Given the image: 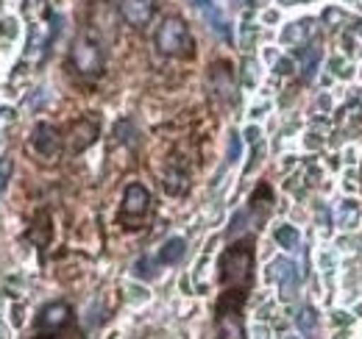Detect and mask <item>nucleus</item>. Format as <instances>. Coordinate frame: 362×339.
Masks as SVG:
<instances>
[{"label": "nucleus", "mask_w": 362, "mask_h": 339, "mask_svg": "<svg viewBox=\"0 0 362 339\" xmlns=\"http://www.w3.org/2000/svg\"><path fill=\"white\" fill-rule=\"evenodd\" d=\"M156 47L165 56L189 59L195 53V40H192V34L181 17H168V20H162V25L156 31Z\"/></svg>", "instance_id": "f257e3e1"}, {"label": "nucleus", "mask_w": 362, "mask_h": 339, "mask_svg": "<svg viewBox=\"0 0 362 339\" xmlns=\"http://www.w3.org/2000/svg\"><path fill=\"white\" fill-rule=\"evenodd\" d=\"M254 270V254L248 245H234L221 258V281L226 287H245Z\"/></svg>", "instance_id": "f03ea898"}, {"label": "nucleus", "mask_w": 362, "mask_h": 339, "mask_svg": "<svg viewBox=\"0 0 362 339\" xmlns=\"http://www.w3.org/2000/svg\"><path fill=\"white\" fill-rule=\"evenodd\" d=\"M70 61L73 67L81 73V76H98L103 70V53L98 42H92L87 37H78L73 42V50H70Z\"/></svg>", "instance_id": "7ed1b4c3"}, {"label": "nucleus", "mask_w": 362, "mask_h": 339, "mask_svg": "<svg viewBox=\"0 0 362 339\" xmlns=\"http://www.w3.org/2000/svg\"><path fill=\"white\" fill-rule=\"evenodd\" d=\"M153 8H156L153 0H120V17L134 28H142L151 23Z\"/></svg>", "instance_id": "20e7f679"}, {"label": "nucleus", "mask_w": 362, "mask_h": 339, "mask_svg": "<svg viewBox=\"0 0 362 339\" xmlns=\"http://www.w3.org/2000/svg\"><path fill=\"white\" fill-rule=\"evenodd\" d=\"M95 139H98V126L92 120H78L76 126L70 128V133H67V148L73 153H81V150L90 148Z\"/></svg>", "instance_id": "39448f33"}, {"label": "nucleus", "mask_w": 362, "mask_h": 339, "mask_svg": "<svg viewBox=\"0 0 362 339\" xmlns=\"http://www.w3.org/2000/svg\"><path fill=\"white\" fill-rule=\"evenodd\" d=\"M117 14H120V8L109 6V0H95L90 11V20L98 31H106L112 37L115 34V25H117Z\"/></svg>", "instance_id": "423d86ee"}, {"label": "nucleus", "mask_w": 362, "mask_h": 339, "mask_svg": "<svg viewBox=\"0 0 362 339\" xmlns=\"http://www.w3.org/2000/svg\"><path fill=\"white\" fill-rule=\"evenodd\" d=\"M151 206V192L142 184H132L123 195V214L126 217H142Z\"/></svg>", "instance_id": "0eeeda50"}, {"label": "nucleus", "mask_w": 362, "mask_h": 339, "mask_svg": "<svg viewBox=\"0 0 362 339\" xmlns=\"http://www.w3.org/2000/svg\"><path fill=\"white\" fill-rule=\"evenodd\" d=\"M315 34V20H296L281 31V44L287 47H304Z\"/></svg>", "instance_id": "6e6552de"}, {"label": "nucleus", "mask_w": 362, "mask_h": 339, "mask_svg": "<svg viewBox=\"0 0 362 339\" xmlns=\"http://www.w3.org/2000/svg\"><path fill=\"white\" fill-rule=\"evenodd\" d=\"M40 328L42 331H59L70 323V306L67 303H47L45 309L40 311Z\"/></svg>", "instance_id": "1a4fd4ad"}, {"label": "nucleus", "mask_w": 362, "mask_h": 339, "mask_svg": "<svg viewBox=\"0 0 362 339\" xmlns=\"http://www.w3.org/2000/svg\"><path fill=\"white\" fill-rule=\"evenodd\" d=\"M209 86L221 100H226V103L234 100V78H231V70L226 64H212L209 67Z\"/></svg>", "instance_id": "9d476101"}, {"label": "nucleus", "mask_w": 362, "mask_h": 339, "mask_svg": "<svg viewBox=\"0 0 362 339\" xmlns=\"http://www.w3.org/2000/svg\"><path fill=\"white\" fill-rule=\"evenodd\" d=\"M271 278L281 287L284 295H293L296 284H298V273H296V264L290 258H276L271 264Z\"/></svg>", "instance_id": "9b49d317"}, {"label": "nucleus", "mask_w": 362, "mask_h": 339, "mask_svg": "<svg viewBox=\"0 0 362 339\" xmlns=\"http://www.w3.org/2000/svg\"><path fill=\"white\" fill-rule=\"evenodd\" d=\"M31 142H34V148H37L42 156H56L59 148H62V136H59V131H56L53 126H47V123L34 128Z\"/></svg>", "instance_id": "f8f14e48"}, {"label": "nucleus", "mask_w": 362, "mask_h": 339, "mask_svg": "<svg viewBox=\"0 0 362 339\" xmlns=\"http://www.w3.org/2000/svg\"><path fill=\"white\" fill-rule=\"evenodd\" d=\"M320 59H323L320 44H307L304 47V53H301V76H304V81H313L315 78Z\"/></svg>", "instance_id": "ddd939ff"}, {"label": "nucleus", "mask_w": 362, "mask_h": 339, "mask_svg": "<svg viewBox=\"0 0 362 339\" xmlns=\"http://www.w3.org/2000/svg\"><path fill=\"white\" fill-rule=\"evenodd\" d=\"M184 251H187L184 239H181V237H173V239H168V242L162 245V251H159V261H162V264H176V261H181Z\"/></svg>", "instance_id": "4468645a"}, {"label": "nucleus", "mask_w": 362, "mask_h": 339, "mask_svg": "<svg viewBox=\"0 0 362 339\" xmlns=\"http://www.w3.org/2000/svg\"><path fill=\"white\" fill-rule=\"evenodd\" d=\"M221 339H243V323L237 311H226L221 317Z\"/></svg>", "instance_id": "2eb2a0df"}, {"label": "nucleus", "mask_w": 362, "mask_h": 339, "mask_svg": "<svg viewBox=\"0 0 362 339\" xmlns=\"http://www.w3.org/2000/svg\"><path fill=\"white\" fill-rule=\"evenodd\" d=\"M273 237H276V242H279L284 251H296V248H298V231H296L293 225H279Z\"/></svg>", "instance_id": "dca6fc26"}, {"label": "nucleus", "mask_w": 362, "mask_h": 339, "mask_svg": "<svg viewBox=\"0 0 362 339\" xmlns=\"http://www.w3.org/2000/svg\"><path fill=\"white\" fill-rule=\"evenodd\" d=\"M360 222V206H357V201H343V206H340V225L343 228H354Z\"/></svg>", "instance_id": "f3484780"}, {"label": "nucleus", "mask_w": 362, "mask_h": 339, "mask_svg": "<svg viewBox=\"0 0 362 339\" xmlns=\"http://www.w3.org/2000/svg\"><path fill=\"white\" fill-rule=\"evenodd\" d=\"M206 11V20H209V25H212V31H218L223 40H228L231 34H228V25H226V20H223V14L218 11V8H212V6H206L204 8Z\"/></svg>", "instance_id": "a211bd4d"}, {"label": "nucleus", "mask_w": 362, "mask_h": 339, "mask_svg": "<svg viewBox=\"0 0 362 339\" xmlns=\"http://www.w3.org/2000/svg\"><path fill=\"white\" fill-rule=\"evenodd\" d=\"M298 326L310 334V331H315V326H317V314H315V309H310V306H304L301 311H298Z\"/></svg>", "instance_id": "6ab92c4d"}, {"label": "nucleus", "mask_w": 362, "mask_h": 339, "mask_svg": "<svg viewBox=\"0 0 362 339\" xmlns=\"http://www.w3.org/2000/svg\"><path fill=\"white\" fill-rule=\"evenodd\" d=\"M11 172H14V159L6 153V156H0V192L6 189V184H8Z\"/></svg>", "instance_id": "aec40b11"}, {"label": "nucleus", "mask_w": 362, "mask_h": 339, "mask_svg": "<svg viewBox=\"0 0 362 339\" xmlns=\"http://www.w3.org/2000/svg\"><path fill=\"white\" fill-rule=\"evenodd\" d=\"M245 220H248V212H237V214H234V220H231V225H228V237H234V234H243V231H245Z\"/></svg>", "instance_id": "412c9836"}, {"label": "nucleus", "mask_w": 362, "mask_h": 339, "mask_svg": "<svg viewBox=\"0 0 362 339\" xmlns=\"http://www.w3.org/2000/svg\"><path fill=\"white\" fill-rule=\"evenodd\" d=\"M243 70H245V73H243V76H245V84H248V86H254V84H257V64H254L251 59H245V64H243Z\"/></svg>", "instance_id": "4be33fe9"}, {"label": "nucleus", "mask_w": 362, "mask_h": 339, "mask_svg": "<svg viewBox=\"0 0 362 339\" xmlns=\"http://www.w3.org/2000/svg\"><path fill=\"white\" fill-rule=\"evenodd\" d=\"M237 156H240V136L237 133H231V139H228V165L231 162H237Z\"/></svg>", "instance_id": "5701e85b"}, {"label": "nucleus", "mask_w": 362, "mask_h": 339, "mask_svg": "<svg viewBox=\"0 0 362 339\" xmlns=\"http://www.w3.org/2000/svg\"><path fill=\"white\" fill-rule=\"evenodd\" d=\"M276 73H279V76H290V73H293V61H290V59H279V61H276Z\"/></svg>", "instance_id": "b1692460"}, {"label": "nucleus", "mask_w": 362, "mask_h": 339, "mask_svg": "<svg viewBox=\"0 0 362 339\" xmlns=\"http://www.w3.org/2000/svg\"><path fill=\"white\" fill-rule=\"evenodd\" d=\"M136 275H153V270H151V261H148V258L136 261Z\"/></svg>", "instance_id": "393cba45"}, {"label": "nucleus", "mask_w": 362, "mask_h": 339, "mask_svg": "<svg viewBox=\"0 0 362 339\" xmlns=\"http://www.w3.org/2000/svg\"><path fill=\"white\" fill-rule=\"evenodd\" d=\"M198 8H206V6H212V0H192Z\"/></svg>", "instance_id": "a878e982"}]
</instances>
